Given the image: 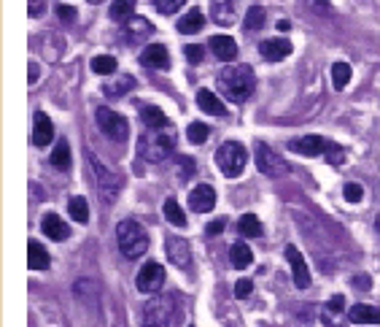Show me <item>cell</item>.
<instances>
[{
    "label": "cell",
    "mask_w": 380,
    "mask_h": 327,
    "mask_svg": "<svg viewBox=\"0 0 380 327\" xmlns=\"http://www.w3.org/2000/svg\"><path fill=\"white\" fill-rule=\"evenodd\" d=\"M253 87H256V76H253L251 65H227L218 73V90L232 103H246L251 97Z\"/></svg>",
    "instance_id": "cell-1"
},
{
    "label": "cell",
    "mask_w": 380,
    "mask_h": 327,
    "mask_svg": "<svg viewBox=\"0 0 380 327\" xmlns=\"http://www.w3.org/2000/svg\"><path fill=\"white\" fill-rule=\"evenodd\" d=\"M116 243L122 249V254L129 257V260H138L140 254H146L149 249V233L140 222L135 219H122L116 225Z\"/></svg>",
    "instance_id": "cell-2"
},
{
    "label": "cell",
    "mask_w": 380,
    "mask_h": 327,
    "mask_svg": "<svg viewBox=\"0 0 380 327\" xmlns=\"http://www.w3.org/2000/svg\"><path fill=\"white\" fill-rule=\"evenodd\" d=\"M246 162H249V152L238 141H227L216 149V165L221 168L227 179H238L246 171Z\"/></svg>",
    "instance_id": "cell-3"
},
{
    "label": "cell",
    "mask_w": 380,
    "mask_h": 327,
    "mask_svg": "<svg viewBox=\"0 0 380 327\" xmlns=\"http://www.w3.org/2000/svg\"><path fill=\"white\" fill-rule=\"evenodd\" d=\"M175 152V146H173V138L165 136L162 130H146L140 138H138V154L146 160V162H165L170 154Z\"/></svg>",
    "instance_id": "cell-4"
},
{
    "label": "cell",
    "mask_w": 380,
    "mask_h": 327,
    "mask_svg": "<svg viewBox=\"0 0 380 327\" xmlns=\"http://www.w3.org/2000/svg\"><path fill=\"white\" fill-rule=\"evenodd\" d=\"M178 303L173 295L165 298H157L151 303H146V311H143V327H173V322L178 319Z\"/></svg>",
    "instance_id": "cell-5"
},
{
    "label": "cell",
    "mask_w": 380,
    "mask_h": 327,
    "mask_svg": "<svg viewBox=\"0 0 380 327\" xmlns=\"http://www.w3.org/2000/svg\"><path fill=\"white\" fill-rule=\"evenodd\" d=\"M94 119H97V128L103 130V136L111 141H127L129 138V125H127V119L119 114V111H114V108H97L94 111Z\"/></svg>",
    "instance_id": "cell-6"
},
{
    "label": "cell",
    "mask_w": 380,
    "mask_h": 327,
    "mask_svg": "<svg viewBox=\"0 0 380 327\" xmlns=\"http://www.w3.org/2000/svg\"><path fill=\"white\" fill-rule=\"evenodd\" d=\"M256 168H259V173H264L270 179H281L289 173V162L278 152H273L267 143H256Z\"/></svg>",
    "instance_id": "cell-7"
},
{
    "label": "cell",
    "mask_w": 380,
    "mask_h": 327,
    "mask_svg": "<svg viewBox=\"0 0 380 327\" xmlns=\"http://www.w3.org/2000/svg\"><path fill=\"white\" fill-rule=\"evenodd\" d=\"M86 160H89V165L94 168V179H97V187L103 192V200L105 203H111V200H116V192L122 189V179H119V173L116 171H108L100 160H97V154H86Z\"/></svg>",
    "instance_id": "cell-8"
},
{
    "label": "cell",
    "mask_w": 380,
    "mask_h": 327,
    "mask_svg": "<svg viewBox=\"0 0 380 327\" xmlns=\"http://www.w3.org/2000/svg\"><path fill=\"white\" fill-rule=\"evenodd\" d=\"M165 268L160 265V263H146L140 271H138V289L140 292H146V295H151V292H160L162 289V284H165Z\"/></svg>",
    "instance_id": "cell-9"
},
{
    "label": "cell",
    "mask_w": 380,
    "mask_h": 327,
    "mask_svg": "<svg viewBox=\"0 0 380 327\" xmlns=\"http://www.w3.org/2000/svg\"><path fill=\"white\" fill-rule=\"evenodd\" d=\"M283 254H286V260H289V265H292V276H294L296 289H307V287H310V271H307V263H305L302 252L296 249L294 243H289Z\"/></svg>",
    "instance_id": "cell-10"
},
{
    "label": "cell",
    "mask_w": 380,
    "mask_h": 327,
    "mask_svg": "<svg viewBox=\"0 0 380 327\" xmlns=\"http://www.w3.org/2000/svg\"><path fill=\"white\" fill-rule=\"evenodd\" d=\"M216 206V192L211 184H200L189 192V208L197 211V214H208Z\"/></svg>",
    "instance_id": "cell-11"
},
{
    "label": "cell",
    "mask_w": 380,
    "mask_h": 327,
    "mask_svg": "<svg viewBox=\"0 0 380 327\" xmlns=\"http://www.w3.org/2000/svg\"><path fill=\"white\" fill-rule=\"evenodd\" d=\"M41 230H43V235H46V238H51V241H57V243L68 241V235H71V228L65 225V219H62V217H57L54 211L43 214Z\"/></svg>",
    "instance_id": "cell-12"
},
{
    "label": "cell",
    "mask_w": 380,
    "mask_h": 327,
    "mask_svg": "<svg viewBox=\"0 0 380 327\" xmlns=\"http://www.w3.org/2000/svg\"><path fill=\"white\" fill-rule=\"evenodd\" d=\"M327 143L329 141L321 138V136H302V138H294L289 143V149L302 154V157H316V154H324L327 152Z\"/></svg>",
    "instance_id": "cell-13"
},
{
    "label": "cell",
    "mask_w": 380,
    "mask_h": 327,
    "mask_svg": "<svg viewBox=\"0 0 380 327\" xmlns=\"http://www.w3.org/2000/svg\"><path fill=\"white\" fill-rule=\"evenodd\" d=\"M151 33H154V27H151V22L143 19V16H132L129 22H125V30H122L127 44H138V41L149 38Z\"/></svg>",
    "instance_id": "cell-14"
},
{
    "label": "cell",
    "mask_w": 380,
    "mask_h": 327,
    "mask_svg": "<svg viewBox=\"0 0 380 327\" xmlns=\"http://www.w3.org/2000/svg\"><path fill=\"white\" fill-rule=\"evenodd\" d=\"M140 65L157 68V71H168L170 65L168 49L162 47V44H149V47L143 49V54H140Z\"/></svg>",
    "instance_id": "cell-15"
},
{
    "label": "cell",
    "mask_w": 380,
    "mask_h": 327,
    "mask_svg": "<svg viewBox=\"0 0 380 327\" xmlns=\"http://www.w3.org/2000/svg\"><path fill=\"white\" fill-rule=\"evenodd\" d=\"M211 16L216 25H235L238 19V8H235V0H211Z\"/></svg>",
    "instance_id": "cell-16"
},
{
    "label": "cell",
    "mask_w": 380,
    "mask_h": 327,
    "mask_svg": "<svg viewBox=\"0 0 380 327\" xmlns=\"http://www.w3.org/2000/svg\"><path fill=\"white\" fill-rule=\"evenodd\" d=\"M54 138V125L51 119L43 114V111H36L33 114V143L36 146H49V141Z\"/></svg>",
    "instance_id": "cell-17"
},
{
    "label": "cell",
    "mask_w": 380,
    "mask_h": 327,
    "mask_svg": "<svg viewBox=\"0 0 380 327\" xmlns=\"http://www.w3.org/2000/svg\"><path fill=\"white\" fill-rule=\"evenodd\" d=\"M168 249V260L178 268H189V260H192V252H189V243L183 238H168L165 243Z\"/></svg>",
    "instance_id": "cell-18"
},
{
    "label": "cell",
    "mask_w": 380,
    "mask_h": 327,
    "mask_svg": "<svg viewBox=\"0 0 380 327\" xmlns=\"http://www.w3.org/2000/svg\"><path fill=\"white\" fill-rule=\"evenodd\" d=\"M259 54L267 62H281L286 54H292V44L283 41V38H270V41H262L259 44Z\"/></svg>",
    "instance_id": "cell-19"
},
{
    "label": "cell",
    "mask_w": 380,
    "mask_h": 327,
    "mask_svg": "<svg viewBox=\"0 0 380 327\" xmlns=\"http://www.w3.org/2000/svg\"><path fill=\"white\" fill-rule=\"evenodd\" d=\"M353 325H380V308L370 306V303H356L348 311Z\"/></svg>",
    "instance_id": "cell-20"
},
{
    "label": "cell",
    "mask_w": 380,
    "mask_h": 327,
    "mask_svg": "<svg viewBox=\"0 0 380 327\" xmlns=\"http://www.w3.org/2000/svg\"><path fill=\"white\" fill-rule=\"evenodd\" d=\"M178 33L181 36H194V33H200L203 27H205V14L200 11V8H192V11H186L181 19H178Z\"/></svg>",
    "instance_id": "cell-21"
},
{
    "label": "cell",
    "mask_w": 380,
    "mask_h": 327,
    "mask_svg": "<svg viewBox=\"0 0 380 327\" xmlns=\"http://www.w3.org/2000/svg\"><path fill=\"white\" fill-rule=\"evenodd\" d=\"M208 44H211V51L221 60V62H232V60L238 57V44H235V38H229V36H213Z\"/></svg>",
    "instance_id": "cell-22"
},
{
    "label": "cell",
    "mask_w": 380,
    "mask_h": 327,
    "mask_svg": "<svg viewBox=\"0 0 380 327\" xmlns=\"http://www.w3.org/2000/svg\"><path fill=\"white\" fill-rule=\"evenodd\" d=\"M49 263H51L49 252L43 249L38 241H30V243H27V268H30V271H46Z\"/></svg>",
    "instance_id": "cell-23"
},
{
    "label": "cell",
    "mask_w": 380,
    "mask_h": 327,
    "mask_svg": "<svg viewBox=\"0 0 380 327\" xmlns=\"http://www.w3.org/2000/svg\"><path fill=\"white\" fill-rule=\"evenodd\" d=\"M197 106H200L205 114H211V117H224V114H227L221 97L216 93H211V90H200V93H197Z\"/></svg>",
    "instance_id": "cell-24"
},
{
    "label": "cell",
    "mask_w": 380,
    "mask_h": 327,
    "mask_svg": "<svg viewBox=\"0 0 380 327\" xmlns=\"http://www.w3.org/2000/svg\"><path fill=\"white\" fill-rule=\"evenodd\" d=\"M229 260H232V268H238V271L249 268V265L253 263L251 246H249V243H243V241L232 243V249H229Z\"/></svg>",
    "instance_id": "cell-25"
},
{
    "label": "cell",
    "mask_w": 380,
    "mask_h": 327,
    "mask_svg": "<svg viewBox=\"0 0 380 327\" xmlns=\"http://www.w3.org/2000/svg\"><path fill=\"white\" fill-rule=\"evenodd\" d=\"M140 119H143V125H146V128H151V130H160V128H165V125H168L165 111H162V108H157V106H143V108H140Z\"/></svg>",
    "instance_id": "cell-26"
},
{
    "label": "cell",
    "mask_w": 380,
    "mask_h": 327,
    "mask_svg": "<svg viewBox=\"0 0 380 327\" xmlns=\"http://www.w3.org/2000/svg\"><path fill=\"white\" fill-rule=\"evenodd\" d=\"M135 5H138V0H114V5H111V19L114 22H129L132 16H135Z\"/></svg>",
    "instance_id": "cell-27"
},
{
    "label": "cell",
    "mask_w": 380,
    "mask_h": 327,
    "mask_svg": "<svg viewBox=\"0 0 380 327\" xmlns=\"http://www.w3.org/2000/svg\"><path fill=\"white\" fill-rule=\"evenodd\" d=\"M238 230H240L243 238H259V235L264 233V228H262V222H259L256 214H243L240 222H238Z\"/></svg>",
    "instance_id": "cell-28"
},
{
    "label": "cell",
    "mask_w": 380,
    "mask_h": 327,
    "mask_svg": "<svg viewBox=\"0 0 380 327\" xmlns=\"http://www.w3.org/2000/svg\"><path fill=\"white\" fill-rule=\"evenodd\" d=\"M68 214H71L79 225H86V222H89V203H86V197H81V195L71 197V200H68Z\"/></svg>",
    "instance_id": "cell-29"
},
{
    "label": "cell",
    "mask_w": 380,
    "mask_h": 327,
    "mask_svg": "<svg viewBox=\"0 0 380 327\" xmlns=\"http://www.w3.org/2000/svg\"><path fill=\"white\" fill-rule=\"evenodd\" d=\"M132 87H135V79H132V76H122V79H116V82L103 84V95H105V97H122V95H127Z\"/></svg>",
    "instance_id": "cell-30"
},
{
    "label": "cell",
    "mask_w": 380,
    "mask_h": 327,
    "mask_svg": "<svg viewBox=\"0 0 380 327\" xmlns=\"http://www.w3.org/2000/svg\"><path fill=\"white\" fill-rule=\"evenodd\" d=\"M51 165L60 168V171L71 168V143H68V141H60V143L54 146V152H51Z\"/></svg>",
    "instance_id": "cell-31"
},
{
    "label": "cell",
    "mask_w": 380,
    "mask_h": 327,
    "mask_svg": "<svg viewBox=\"0 0 380 327\" xmlns=\"http://www.w3.org/2000/svg\"><path fill=\"white\" fill-rule=\"evenodd\" d=\"M92 73H100V76L116 73V60H114L111 54H97V57H92Z\"/></svg>",
    "instance_id": "cell-32"
},
{
    "label": "cell",
    "mask_w": 380,
    "mask_h": 327,
    "mask_svg": "<svg viewBox=\"0 0 380 327\" xmlns=\"http://www.w3.org/2000/svg\"><path fill=\"white\" fill-rule=\"evenodd\" d=\"M165 217L173 228H186V214L178 206V200H165Z\"/></svg>",
    "instance_id": "cell-33"
},
{
    "label": "cell",
    "mask_w": 380,
    "mask_h": 327,
    "mask_svg": "<svg viewBox=\"0 0 380 327\" xmlns=\"http://www.w3.org/2000/svg\"><path fill=\"white\" fill-rule=\"evenodd\" d=\"M194 160L192 157H183V154H178V160H175V176H178V182H189L192 179V173H194Z\"/></svg>",
    "instance_id": "cell-34"
},
{
    "label": "cell",
    "mask_w": 380,
    "mask_h": 327,
    "mask_svg": "<svg viewBox=\"0 0 380 327\" xmlns=\"http://www.w3.org/2000/svg\"><path fill=\"white\" fill-rule=\"evenodd\" d=\"M348 82H351V65L348 62H335L332 65V84H335V90H342Z\"/></svg>",
    "instance_id": "cell-35"
},
{
    "label": "cell",
    "mask_w": 380,
    "mask_h": 327,
    "mask_svg": "<svg viewBox=\"0 0 380 327\" xmlns=\"http://www.w3.org/2000/svg\"><path fill=\"white\" fill-rule=\"evenodd\" d=\"M208 136H211V128H208V125H203V122H192V125H189V130H186V138H189V143H205Z\"/></svg>",
    "instance_id": "cell-36"
},
{
    "label": "cell",
    "mask_w": 380,
    "mask_h": 327,
    "mask_svg": "<svg viewBox=\"0 0 380 327\" xmlns=\"http://www.w3.org/2000/svg\"><path fill=\"white\" fill-rule=\"evenodd\" d=\"M262 25H264V8L262 5H251L246 11V27L249 30H259Z\"/></svg>",
    "instance_id": "cell-37"
},
{
    "label": "cell",
    "mask_w": 380,
    "mask_h": 327,
    "mask_svg": "<svg viewBox=\"0 0 380 327\" xmlns=\"http://www.w3.org/2000/svg\"><path fill=\"white\" fill-rule=\"evenodd\" d=\"M324 157H327V162H332V165H342V162H345V149H342L340 143H335V141H329Z\"/></svg>",
    "instance_id": "cell-38"
},
{
    "label": "cell",
    "mask_w": 380,
    "mask_h": 327,
    "mask_svg": "<svg viewBox=\"0 0 380 327\" xmlns=\"http://www.w3.org/2000/svg\"><path fill=\"white\" fill-rule=\"evenodd\" d=\"M183 3H186V0H154V8H157L160 14L170 16V14H175V11H178Z\"/></svg>",
    "instance_id": "cell-39"
},
{
    "label": "cell",
    "mask_w": 380,
    "mask_h": 327,
    "mask_svg": "<svg viewBox=\"0 0 380 327\" xmlns=\"http://www.w3.org/2000/svg\"><path fill=\"white\" fill-rule=\"evenodd\" d=\"M342 195H345V200H348V203H362V197H364V187H362V184H356V182H353V184H345V187H342Z\"/></svg>",
    "instance_id": "cell-40"
},
{
    "label": "cell",
    "mask_w": 380,
    "mask_h": 327,
    "mask_svg": "<svg viewBox=\"0 0 380 327\" xmlns=\"http://www.w3.org/2000/svg\"><path fill=\"white\" fill-rule=\"evenodd\" d=\"M186 60H189L192 65H200V62L205 60V49L200 47V44H189V47H186Z\"/></svg>",
    "instance_id": "cell-41"
},
{
    "label": "cell",
    "mask_w": 380,
    "mask_h": 327,
    "mask_svg": "<svg viewBox=\"0 0 380 327\" xmlns=\"http://www.w3.org/2000/svg\"><path fill=\"white\" fill-rule=\"evenodd\" d=\"M253 289V281L251 279H243L235 284V298H249Z\"/></svg>",
    "instance_id": "cell-42"
},
{
    "label": "cell",
    "mask_w": 380,
    "mask_h": 327,
    "mask_svg": "<svg viewBox=\"0 0 380 327\" xmlns=\"http://www.w3.org/2000/svg\"><path fill=\"white\" fill-rule=\"evenodd\" d=\"M57 16H60L62 22H73L79 14H76V8H73V5H57Z\"/></svg>",
    "instance_id": "cell-43"
},
{
    "label": "cell",
    "mask_w": 380,
    "mask_h": 327,
    "mask_svg": "<svg viewBox=\"0 0 380 327\" xmlns=\"http://www.w3.org/2000/svg\"><path fill=\"white\" fill-rule=\"evenodd\" d=\"M327 308H329L332 314H338V311H342V308H345V298H342V295H335V298H332V300L327 303Z\"/></svg>",
    "instance_id": "cell-44"
},
{
    "label": "cell",
    "mask_w": 380,
    "mask_h": 327,
    "mask_svg": "<svg viewBox=\"0 0 380 327\" xmlns=\"http://www.w3.org/2000/svg\"><path fill=\"white\" fill-rule=\"evenodd\" d=\"M224 228H227V219H224V217H218V219H213L211 225H208V235H218Z\"/></svg>",
    "instance_id": "cell-45"
},
{
    "label": "cell",
    "mask_w": 380,
    "mask_h": 327,
    "mask_svg": "<svg viewBox=\"0 0 380 327\" xmlns=\"http://www.w3.org/2000/svg\"><path fill=\"white\" fill-rule=\"evenodd\" d=\"M43 11V0H27V14L30 16H41Z\"/></svg>",
    "instance_id": "cell-46"
},
{
    "label": "cell",
    "mask_w": 380,
    "mask_h": 327,
    "mask_svg": "<svg viewBox=\"0 0 380 327\" xmlns=\"http://www.w3.org/2000/svg\"><path fill=\"white\" fill-rule=\"evenodd\" d=\"M27 82H30V84L38 82V65H36V62H30V68H27Z\"/></svg>",
    "instance_id": "cell-47"
},
{
    "label": "cell",
    "mask_w": 380,
    "mask_h": 327,
    "mask_svg": "<svg viewBox=\"0 0 380 327\" xmlns=\"http://www.w3.org/2000/svg\"><path fill=\"white\" fill-rule=\"evenodd\" d=\"M356 289H370V279L367 276H356Z\"/></svg>",
    "instance_id": "cell-48"
},
{
    "label": "cell",
    "mask_w": 380,
    "mask_h": 327,
    "mask_svg": "<svg viewBox=\"0 0 380 327\" xmlns=\"http://www.w3.org/2000/svg\"><path fill=\"white\" fill-rule=\"evenodd\" d=\"M278 30H281V33H289V30H292V22H289V19H281V22H278Z\"/></svg>",
    "instance_id": "cell-49"
},
{
    "label": "cell",
    "mask_w": 380,
    "mask_h": 327,
    "mask_svg": "<svg viewBox=\"0 0 380 327\" xmlns=\"http://www.w3.org/2000/svg\"><path fill=\"white\" fill-rule=\"evenodd\" d=\"M310 5H316L318 11H329V5H327V3H321V0H310Z\"/></svg>",
    "instance_id": "cell-50"
},
{
    "label": "cell",
    "mask_w": 380,
    "mask_h": 327,
    "mask_svg": "<svg viewBox=\"0 0 380 327\" xmlns=\"http://www.w3.org/2000/svg\"><path fill=\"white\" fill-rule=\"evenodd\" d=\"M375 228H378V233H380V214H378V219H375Z\"/></svg>",
    "instance_id": "cell-51"
},
{
    "label": "cell",
    "mask_w": 380,
    "mask_h": 327,
    "mask_svg": "<svg viewBox=\"0 0 380 327\" xmlns=\"http://www.w3.org/2000/svg\"><path fill=\"white\" fill-rule=\"evenodd\" d=\"M89 3H94V5H97V3H103V0H89Z\"/></svg>",
    "instance_id": "cell-52"
}]
</instances>
